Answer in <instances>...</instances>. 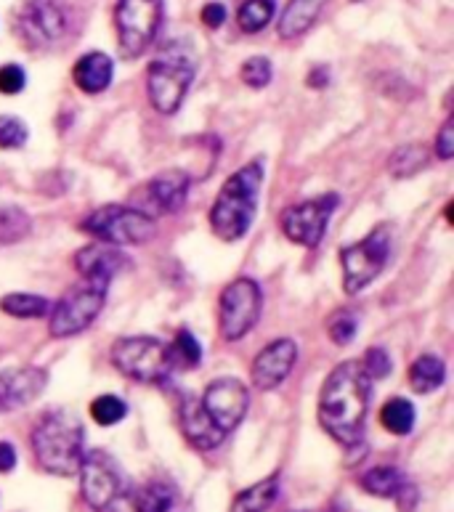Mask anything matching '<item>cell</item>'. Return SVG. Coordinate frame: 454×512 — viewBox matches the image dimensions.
Instances as JSON below:
<instances>
[{
    "instance_id": "277c9868",
    "label": "cell",
    "mask_w": 454,
    "mask_h": 512,
    "mask_svg": "<svg viewBox=\"0 0 454 512\" xmlns=\"http://www.w3.org/2000/svg\"><path fill=\"white\" fill-rule=\"evenodd\" d=\"M112 364L136 383H165L176 367L168 345L154 337H120L112 345Z\"/></svg>"
},
{
    "instance_id": "f546056e",
    "label": "cell",
    "mask_w": 454,
    "mask_h": 512,
    "mask_svg": "<svg viewBox=\"0 0 454 512\" xmlns=\"http://www.w3.org/2000/svg\"><path fill=\"white\" fill-rule=\"evenodd\" d=\"M30 215L19 207H0V242H16L30 234Z\"/></svg>"
},
{
    "instance_id": "7402d4cb",
    "label": "cell",
    "mask_w": 454,
    "mask_h": 512,
    "mask_svg": "<svg viewBox=\"0 0 454 512\" xmlns=\"http://www.w3.org/2000/svg\"><path fill=\"white\" fill-rule=\"evenodd\" d=\"M178 491L170 481L152 478L133 494V510L136 512H170L176 505Z\"/></svg>"
},
{
    "instance_id": "ffe728a7",
    "label": "cell",
    "mask_w": 454,
    "mask_h": 512,
    "mask_svg": "<svg viewBox=\"0 0 454 512\" xmlns=\"http://www.w3.org/2000/svg\"><path fill=\"white\" fill-rule=\"evenodd\" d=\"M112 72H115L112 59L101 51H93L75 64L72 75H75V85L83 93H101L107 91L109 83H112Z\"/></svg>"
},
{
    "instance_id": "5b68a950",
    "label": "cell",
    "mask_w": 454,
    "mask_h": 512,
    "mask_svg": "<svg viewBox=\"0 0 454 512\" xmlns=\"http://www.w3.org/2000/svg\"><path fill=\"white\" fill-rule=\"evenodd\" d=\"M192 56L181 54V51H165L149 64L147 72V91L152 107L162 115H173L178 107L184 104V96L194 80Z\"/></svg>"
},
{
    "instance_id": "7c38bea8",
    "label": "cell",
    "mask_w": 454,
    "mask_h": 512,
    "mask_svg": "<svg viewBox=\"0 0 454 512\" xmlns=\"http://www.w3.org/2000/svg\"><path fill=\"white\" fill-rule=\"evenodd\" d=\"M67 32V14L56 0H24L16 16V35L27 48H48Z\"/></svg>"
},
{
    "instance_id": "d6a6232c",
    "label": "cell",
    "mask_w": 454,
    "mask_h": 512,
    "mask_svg": "<svg viewBox=\"0 0 454 512\" xmlns=\"http://www.w3.org/2000/svg\"><path fill=\"white\" fill-rule=\"evenodd\" d=\"M242 83L250 85V88H266L271 83V62L263 59V56H253L242 64Z\"/></svg>"
},
{
    "instance_id": "5bb4252c",
    "label": "cell",
    "mask_w": 454,
    "mask_h": 512,
    "mask_svg": "<svg viewBox=\"0 0 454 512\" xmlns=\"http://www.w3.org/2000/svg\"><path fill=\"white\" fill-rule=\"evenodd\" d=\"M200 404L205 414L213 420V425L224 436H229L231 430L245 420L247 406H250V393H247L245 383L237 380V377H221V380L205 388V396L200 398Z\"/></svg>"
},
{
    "instance_id": "d590c367",
    "label": "cell",
    "mask_w": 454,
    "mask_h": 512,
    "mask_svg": "<svg viewBox=\"0 0 454 512\" xmlns=\"http://www.w3.org/2000/svg\"><path fill=\"white\" fill-rule=\"evenodd\" d=\"M362 372L367 375V380H383L391 375V356L383 348H370L364 353Z\"/></svg>"
},
{
    "instance_id": "30bf717a",
    "label": "cell",
    "mask_w": 454,
    "mask_h": 512,
    "mask_svg": "<svg viewBox=\"0 0 454 512\" xmlns=\"http://www.w3.org/2000/svg\"><path fill=\"white\" fill-rule=\"evenodd\" d=\"M80 491L88 507L107 510L112 502L123 497L125 475L107 451H88L80 462Z\"/></svg>"
},
{
    "instance_id": "6da1fadb",
    "label": "cell",
    "mask_w": 454,
    "mask_h": 512,
    "mask_svg": "<svg viewBox=\"0 0 454 512\" xmlns=\"http://www.w3.org/2000/svg\"><path fill=\"white\" fill-rule=\"evenodd\" d=\"M370 406V380L359 361L332 369L319 396V422L338 444L354 446L364 436V417Z\"/></svg>"
},
{
    "instance_id": "e0dca14e",
    "label": "cell",
    "mask_w": 454,
    "mask_h": 512,
    "mask_svg": "<svg viewBox=\"0 0 454 512\" xmlns=\"http://www.w3.org/2000/svg\"><path fill=\"white\" fill-rule=\"evenodd\" d=\"M178 422H181V430H184L186 441L200 451H210L221 446L224 441V433L213 425L205 409H202L200 398L184 396L181 398V406H178Z\"/></svg>"
},
{
    "instance_id": "d4e9b609",
    "label": "cell",
    "mask_w": 454,
    "mask_h": 512,
    "mask_svg": "<svg viewBox=\"0 0 454 512\" xmlns=\"http://www.w3.org/2000/svg\"><path fill=\"white\" fill-rule=\"evenodd\" d=\"M407 486V478L396 467H372L370 473L362 475V489L383 499H396L399 491Z\"/></svg>"
},
{
    "instance_id": "7bdbcfd3",
    "label": "cell",
    "mask_w": 454,
    "mask_h": 512,
    "mask_svg": "<svg viewBox=\"0 0 454 512\" xmlns=\"http://www.w3.org/2000/svg\"><path fill=\"white\" fill-rule=\"evenodd\" d=\"M354 3H359V0H354Z\"/></svg>"
},
{
    "instance_id": "83f0119b",
    "label": "cell",
    "mask_w": 454,
    "mask_h": 512,
    "mask_svg": "<svg viewBox=\"0 0 454 512\" xmlns=\"http://www.w3.org/2000/svg\"><path fill=\"white\" fill-rule=\"evenodd\" d=\"M428 160H431V152H428L425 146L407 144L393 152L391 162H388V170H391V176L396 178H409L415 176V173H420V170L428 165Z\"/></svg>"
},
{
    "instance_id": "e575fe53",
    "label": "cell",
    "mask_w": 454,
    "mask_h": 512,
    "mask_svg": "<svg viewBox=\"0 0 454 512\" xmlns=\"http://www.w3.org/2000/svg\"><path fill=\"white\" fill-rule=\"evenodd\" d=\"M27 125L19 117H0V146L3 149H19L27 141Z\"/></svg>"
},
{
    "instance_id": "836d02e7",
    "label": "cell",
    "mask_w": 454,
    "mask_h": 512,
    "mask_svg": "<svg viewBox=\"0 0 454 512\" xmlns=\"http://www.w3.org/2000/svg\"><path fill=\"white\" fill-rule=\"evenodd\" d=\"M356 329H359V321L351 311H338V314L330 319V337L335 345H348L356 337Z\"/></svg>"
},
{
    "instance_id": "ac0fdd59",
    "label": "cell",
    "mask_w": 454,
    "mask_h": 512,
    "mask_svg": "<svg viewBox=\"0 0 454 512\" xmlns=\"http://www.w3.org/2000/svg\"><path fill=\"white\" fill-rule=\"evenodd\" d=\"M75 266L83 274V279H96V282L109 284L117 271H123L128 266V258L112 245H91L83 247L75 255Z\"/></svg>"
},
{
    "instance_id": "484cf974",
    "label": "cell",
    "mask_w": 454,
    "mask_h": 512,
    "mask_svg": "<svg viewBox=\"0 0 454 512\" xmlns=\"http://www.w3.org/2000/svg\"><path fill=\"white\" fill-rule=\"evenodd\" d=\"M0 311L16 316V319H38V316H46L51 311V303L40 295H32V292H11L0 300Z\"/></svg>"
},
{
    "instance_id": "3957f363",
    "label": "cell",
    "mask_w": 454,
    "mask_h": 512,
    "mask_svg": "<svg viewBox=\"0 0 454 512\" xmlns=\"http://www.w3.org/2000/svg\"><path fill=\"white\" fill-rule=\"evenodd\" d=\"M32 451L43 470L75 475L83 462V428L67 412L46 414L32 433Z\"/></svg>"
},
{
    "instance_id": "4fadbf2b",
    "label": "cell",
    "mask_w": 454,
    "mask_h": 512,
    "mask_svg": "<svg viewBox=\"0 0 454 512\" xmlns=\"http://www.w3.org/2000/svg\"><path fill=\"white\" fill-rule=\"evenodd\" d=\"M338 202V194H322V197L308 199L301 205L287 207L282 213V231L287 234V239H293L295 245L316 247L322 242Z\"/></svg>"
},
{
    "instance_id": "cb8c5ba5",
    "label": "cell",
    "mask_w": 454,
    "mask_h": 512,
    "mask_svg": "<svg viewBox=\"0 0 454 512\" xmlns=\"http://www.w3.org/2000/svg\"><path fill=\"white\" fill-rule=\"evenodd\" d=\"M279 494V475H269L266 481H258L250 489L239 491L234 502H231V512H266Z\"/></svg>"
},
{
    "instance_id": "9a60e30c",
    "label": "cell",
    "mask_w": 454,
    "mask_h": 512,
    "mask_svg": "<svg viewBox=\"0 0 454 512\" xmlns=\"http://www.w3.org/2000/svg\"><path fill=\"white\" fill-rule=\"evenodd\" d=\"M298 361V345L290 337L266 345L253 361V385L258 390H274L285 383Z\"/></svg>"
},
{
    "instance_id": "b9f144b4",
    "label": "cell",
    "mask_w": 454,
    "mask_h": 512,
    "mask_svg": "<svg viewBox=\"0 0 454 512\" xmlns=\"http://www.w3.org/2000/svg\"><path fill=\"white\" fill-rule=\"evenodd\" d=\"M327 512H338V510H327Z\"/></svg>"
},
{
    "instance_id": "1f68e13d",
    "label": "cell",
    "mask_w": 454,
    "mask_h": 512,
    "mask_svg": "<svg viewBox=\"0 0 454 512\" xmlns=\"http://www.w3.org/2000/svg\"><path fill=\"white\" fill-rule=\"evenodd\" d=\"M91 414L99 425H117L128 414V406L120 396H99L91 404Z\"/></svg>"
},
{
    "instance_id": "f1b7e54d",
    "label": "cell",
    "mask_w": 454,
    "mask_h": 512,
    "mask_svg": "<svg viewBox=\"0 0 454 512\" xmlns=\"http://www.w3.org/2000/svg\"><path fill=\"white\" fill-rule=\"evenodd\" d=\"M274 16V0H245L237 11V22L242 32H261Z\"/></svg>"
},
{
    "instance_id": "ab89813d",
    "label": "cell",
    "mask_w": 454,
    "mask_h": 512,
    "mask_svg": "<svg viewBox=\"0 0 454 512\" xmlns=\"http://www.w3.org/2000/svg\"><path fill=\"white\" fill-rule=\"evenodd\" d=\"M16 467V449L6 441H0V473H11Z\"/></svg>"
},
{
    "instance_id": "4316f807",
    "label": "cell",
    "mask_w": 454,
    "mask_h": 512,
    "mask_svg": "<svg viewBox=\"0 0 454 512\" xmlns=\"http://www.w3.org/2000/svg\"><path fill=\"white\" fill-rule=\"evenodd\" d=\"M380 420H383V428L391 430L393 436H407L409 430L415 428V406L407 398H391L380 409Z\"/></svg>"
},
{
    "instance_id": "d6986e66",
    "label": "cell",
    "mask_w": 454,
    "mask_h": 512,
    "mask_svg": "<svg viewBox=\"0 0 454 512\" xmlns=\"http://www.w3.org/2000/svg\"><path fill=\"white\" fill-rule=\"evenodd\" d=\"M189 194V176L184 170H165L149 181V197L162 213H176L181 210Z\"/></svg>"
},
{
    "instance_id": "ba28073f",
    "label": "cell",
    "mask_w": 454,
    "mask_h": 512,
    "mask_svg": "<svg viewBox=\"0 0 454 512\" xmlns=\"http://www.w3.org/2000/svg\"><path fill=\"white\" fill-rule=\"evenodd\" d=\"M160 22L162 0H117L115 24L125 59H136L152 46Z\"/></svg>"
},
{
    "instance_id": "8992f818",
    "label": "cell",
    "mask_w": 454,
    "mask_h": 512,
    "mask_svg": "<svg viewBox=\"0 0 454 512\" xmlns=\"http://www.w3.org/2000/svg\"><path fill=\"white\" fill-rule=\"evenodd\" d=\"M80 229L91 237L107 242V245H144L157 234V226L147 213H141L136 207L125 205H107L93 210Z\"/></svg>"
},
{
    "instance_id": "60d3db41",
    "label": "cell",
    "mask_w": 454,
    "mask_h": 512,
    "mask_svg": "<svg viewBox=\"0 0 454 512\" xmlns=\"http://www.w3.org/2000/svg\"><path fill=\"white\" fill-rule=\"evenodd\" d=\"M330 83V69L327 67H316L311 75H308V85L311 88H324V85Z\"/></svg>"
},
{
    "instance_id": "f35d334b",
    "label": "cell",
    "mask_w": 454,
    "mask_h": 512,
    "mask_svg": "<svg viewBox=\"0 0 454 512\" xmlns=\"http://www.w3.org/2000/svg\"><path fill=\"white\" fill-rule=\"evenodd\" d=\"M202 22L208 24L210 30H218L226 22L224 3H208V6L202 8Z\"/></svg>"
},
{
    "instance_id": "8d00e7d4",
    "label": "cell",
    "mask_w": 454,
    "mask_h": 512,
    "mask_svg": "<svg viewBox=\"0 0 454 512\" xmlns=\"http://www.w3.org/2000/svg\"><path fill=\"white\" fill-rule=\"evenodd\" d=\"M27 83V75H24V69L19 64H6V67H0V93H6V96H14L19 93Z\"/></svg>"
},
{
    "instance_id": "2e32d148",
    "label": "cell",
    "mask_w": 454,
    "mask_h": 512,
    "mask_svg": "<svg viewBox=\"0 0 454 512\" xmlns=\"http://www.w3.org/2000/svg\"><path fill=\"white\" fill-rule=\"evenodd\" d=\"M48 375L38 367L0 372V412H11L24 404H32L46 390Z\"/></svg>"
},
{
    "instance_id": "44dd1931",
    "label": "cell",
    "mask_w": 454,
    "mask_h": 512,
    "mask_svg": "<svg viewBox=\"0 0 454 512\" xmlns=\"http://www.w3.org/2000/svg\"><path fill=\"white\" fill-rule=\"evenodd\" d=\"M327 0H290L285 14L279 16V35L285 40L301 38L303 32L316 22V16L322 14Z\"/></svg>"
},
{
    "instance_id": "603a6c76",
    "label": "cell",
    "mask_w": 454,
    "mask_h": 512,
    "mask_svg": "<svg viewBox=\"0 0 454 512\" xmlns=\"http://www.w3.org/2000/svg\"><path fill=\"white\" fill-rule=\"evenodd\" d=\"M447 380V367H444V361L439 356H433V353H423L420 359L409 367V388L425 396V393H433V390H439Z\"/></svg>"
},
{
    "instance_id": "74e56055",
    "label": "cell",
    "mask_w": 454,
    "mask_h": 512,
    "mask_svg": "<svg viewBox=\"0 0 454 512\" xmlns=\"http://www.w3.org/2000/svg\"><path fill=\"white\" fill-rule=\"evenodd\" d=\"M433 152L439 160H452L454 154V120L449 117L444 128H441L439 138H436V144H433Z\"/></svg>"
},
{
    "instance_id": "52a82bcc",
    "label": "cell",
    "mask_w": 454,
    "mask_h": 512,
    "mask_svg": "<svg viewBox=\"0 0 454 512\" xmlns=\"http://www.w3.org/2000/svg\"><path fill=\"white\" fill-rule=\"evenodd\" d=\"M107 282H96V279H83L67 290L59 303L51 308V321H48V332L54 337H72L80 335L96 321V316L104 308L107 300Z\"/></svg>"
},
{
    "instance_id": "9c48e42d",
    "label": "cell",
    "mask_w": 454,
    "mask_h": 512,
    "mask_svg": "<svg viewBox=\"0 0 454 512\" xmlns=\"http://www.w3.org/2000/svg\"><path fill=\"white\" fill-rule=\"evenodd\" d=\"M388 255H391L388 229H375L362 242L343 247L340 263H343V287L348 295H359L367 284L375 282L388 263Z\"/></svg>"
},
{
    "instance_id": "8fae6325",
    "label": "cell",
    "mask_w": 454,
    "mask_h": 512,
    "mask_svg": "<svg viewBox=\"0 0 454 512\" xmlns=\"http://www.w3.org/2000/svg\"><path fill=\"white\" fill-rule=\"evenodd\" d=\"M263 308V292L253 279H237L221 295V335L234 343L250 332L258 324Z\"/></svg>"
},
{
    "instance_id": "7a4b0ae2",
    "label": "cell",
    "mask_w": 454,
    "mask_h": 512,
    "mask_svg": "<svg viewBox=\"0 0 454 512\" xmlns=\"http://www.w3.org/2000/svg\"><path fill=\"white\" fill-rule=\"evenodd\" d=\"M263 186V162L253 160L224 184L218 192L213 210H210V226L224 242L245 237L247 229L253 226L258 194Z\"/></svg>"
},
{
    "instance_id": "4dcf8cb0",
    "label": "cell",
    "mask_w": 454,
    "mask_h": 512,
    "mask_svg": "<svg viewBox=\"0 0 454 512\" xmlns=\"http://www.w3.org/2000/svg\"><path fill=\"white\" fill-rule=\"evenodd\" d=\"M170 356H173V364H181V367L192 369L202 361V348L200 343L194 340V335L189 329H181L176 335V343L170 348Z\"/></svg>"
}]
</instances>
